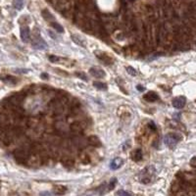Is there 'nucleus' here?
Masks as SVG:
<instances>
[{
	"label": "nucleus",
	"instance_id": "nucleus-1",
	"mask_svg": "<svg viewBox=\"0 0 196 196\" xmlns=\"http://www.w3.org/2000/svg\"><path fill=\"white\" fill-rule=\"evenodd\" d=\"M156 176V169L154 166H147L140 171L138 174L139 182L143 184H148L153 180Z\"/></svg>",
	"mask_w": 196,
	"mask_h": 196
},
{
	"label": "nucleus",
	"instance_id": "nucleus-5",
	"mask_svg": "<svg viewBox=\"0 0 196 196\" xmlns=\"http://www.w3.org/2000/svg\"><path fill=\"white\" fill-rule=\"evenodd\" d=\"M180 140H182V136L179 133H168L164 137V143L170 148L174 147Z\"/></svg>",
	"mask_w": 196,
	"mask_h": 196
},
{
	"label": "nucleus",
	"instance_id": "nucleus-11",
	"mask_svg": "<svg viewBox=\"0 0 196 196\" xmlns=\"http://www.w3.org/2000/svg\"><path fill=\"white\" fill-rule=\"evenodd\" d=\"M54 128H56V130L61 135H64V134H66L69 131V128H68V125L66 124L65 122L63 120L61 121H57L55 122L54 125Z\"/></svg>",
	"mask_w": 196,
	"mask_h": 196
},
{
	"label": "nucleus",
	"instance_id": "nucleus-34",
	"mask_svg": "<svg viewBox=\"0 0 196 196\" xmlns=\"http://www.w3.org/2000/svg\"><path fill=\"white\" fill-rule=\"evenodd\" d=\"M125 70H127V72H128V75H130V76H136L137 75V72H136V70L135 69H133V67H130V66H128V67H127L125 68Z\"/></svg>",
	"mask_w": 196,
	"mask_h": 196
},
{
	"label": "nucleus",
	"instance_id": "nucleus-6",
	"mask_svg": "<svg viewBox=\"0 0 196 196\" xmlns=\"http://www.w3.org/2000/svg\"><path fill=\"white\" fill-rule=\"evenodd\" d=\"M72 143L75 145L78 149L82 150L85 148L88 145L87 142V138L82 134H76V135H74L72 138Z\"/></svg>",
	"mask_w": 196,
	"mask_h": 196
},
{
	"label": "nucleus",
	"instance_id": "nucleus-16",
	"mask_svg": "<svg viewBox=\"0 0 196 196\" xmlns=\"http://www.w3.org/2000/svg\"><path fill=\"white\" fill-rule=\"evenodd\" d=\"M11 124L10 118L6 113H0V130L7 128Z\"/></svg>",
	"mask_w": 196,
	"mask_h": 196
},
{
	"label": "nucleus",
	"instance_id": "nucleus-36",
	"mask_svg": "<svg viewBox=\"0 0 196 196\" xmlns=\"http://www.w3.org/2000/svg\"><path fill=\"white\" fill-rule=\"evenodd\" d=\"M117 196H133V195L125 190H119L117 192Z\"/></svg>",
	"mask_w": 196,
	"mask_h": 196
},
{
	"label": "nucleus",
	"instance_id": "nucleus-17",
	"mask_svg": "<svg viewBox=\"0 0 196 196\" xmlns=\"http://www.w3.org/2000/svg\"><path fill=\"white\" fill-rule=\"evenodd\" d=\"M122 165H124V160H122L121 157H116L113 159L111 161V163H110V169L112 171L119 170Z\"/></svg>",
	"mask_w": 196,
	"mask_h": 196
},
{
	"label": "nucleus",
	"instance_id": "nucleus-28",
	"mask_svg": "<svg viewBox=\"0 0 196 196\" xmlns=\"http://www.w3.org/2000/svg\"><path fill=\"white\" fill-rule=\"evenodd\" d=\"M93 85L99 90H106L107 88H108V86H107V84H105V82H101V81H94Z\"/></svg>",
	"mask_w": 196,
	"mask_h": 196
},
{
	"label": "nucleus",
	"instance_id": "nucleus-23",
	"mask_svg": "<svg viewBox=\"0 0 196 196\" xmlns=\"http://www.w3.org/2000/svg\"><path fill=\"white\" fill-rule=\"evenodd\" d=\"M67 190H68V189L64 185H55L53 188L54 194H56V195H64L67 192Z\"/></svg>",
	"mask_w": 196,
	"mask_h": 196
},
{
	"label": "nucleus",
	"instance_id": "nucleus-2",
	"mask_svg": "<svg viewBox=\"0 0 196 196\" xmlns=\"http://www.w3.org/2000/svg\"><path fill=\"white\" fill-rule=\"evenodd\" d=\"M48 109L54 116H60L64 112V104L61 102L59 98H54L49 102Z\"/></svg>",
	"mask_w": 196,
	"mask_h": 196
},
{
	"label": "nucleus",
	"instance_id": "nucleus-12",
	"mask_svg": "<svg viewBox=\"0 0 196 196\" xmlns=\"http://www.w3.org/2000/svg\"><path fill=\"white\" fill-rule=\"evenodd\" d=\"M89 73H90V75L92 76H94L95 79H104L106 76L105 71H104L103 69L99 68V67H95V66L91 67V68L89 69Z\"/></svg>",
	"mask_w": 196,
	"mask_h": 196
},
{
	"label": "nucleus",
	"instance_id": "nucleus-41",
	"mask_svg": "<svg viewBox=\"0 0 196 196\" xmlns=\"http://www.w3.org/2000/svg\"><path fill=\"white\" fill-rule=\"evenodd\" d=\"M136 89L138 90V91H143V90H144V87H143L142 85L138 84V85H136Z\"/></svg>",
	"mask_w": 196,
	"mask_h": 196
},
{
	"label": "nucleus",
	"instance_id": "nucleus-32",
	"mask_svg": "<svg viewBox=\"0 0 196 196\" xmlns=\"http://www.w3.org/2000/svg\"><path fill=\"white\" fill-rule=\"evenodd\" d=\"M48 60L50 61L51 63H60L61 61H62V58L59 56H56V55H49Z\"/></svg>",
	"mask_w": 196,
	"mask_h": 196
},
{
	"label": "nucleus",
	"instance_id": "nucleus-24",
	"mask_svg": "<svg viewBox=\"0 0 196 196\" xmlns=\"http://www.w3.org/2000/svg\"><path fill=\"white\" fill-rule=\"evenodd\" d=\"M3 81H4L6 84L15 85L18 84V79L15 78V76H6L5 78L3 79Z\"/></svg>",
	"mask_w": 196,
	"mask_h": 196
},
{
	"label": "nucleus",
	"instance_id": "nucleus-9",
	"mask_svg": "<svg viewBox=\"0 0 196 196\" xmlns=\"http://www.w3.org/2000/svg\"><path fill=\"white\" fill-rule=\"evenodd\" d=\"M27 164L32 168H38L43 164V161H42L41 157L38 154L32 153V154H30V156H29Z\"/></svg>",
	"mask_w": 196,
	"mask_h": 196
},
{
	"label": "nucleus",
	"instance_id": "nucleus-20",
	"mask_svg": "<svg viewBox=\"0 0 196 196\" xmlns=\"http://www.w3.org/2000/svg\"><path fill=\"white\" fill-rule=\"evenodd\" d=\"M62 165L67 169H72V168L75 166V160L72 157H69V156H65V157L62 158Z\"/></svg>",
	"mask_w": 196,
	"mask_h": 196
},
{
	"label": "nucleus",
	"instance_id": "nucleus-19",
	"mask_svg": "<svg viewBox=\"0 0 196 196\" xmlns=\"http://www.w3.org/2000/svg\"><path fill=\"white\" fill-rule=\"evenodd\" d=\"M87 142H88V144L89 145H91V146H93V147H100L101 145V140H100V138L98 137L97 135H89L87 137Z\"/></svg>",
	"mask_w": 196,
	"mask_h": 196
},
{
	"label": "nucleus",
	"instance_id": "nucleus-30",
	"mask_svg": "<svg viewBox=\"0 0 196 196\" xmlns=\"http://www.w3.org/2000/svg\"><path fill=\"white\" fill-rule=\"evenodd\" d=\"M24 0H13V5L17 10H22L24 7Z\"/></svg>",
	"mask_w": 196,
	"mask_h": 196
},
{
	"label": "nucleus",
	"instance_id": "nucleus-35",
	"mask_svg": "<svg viewBox=\"0 0 196 196\" xmlns=\"http://www.w3.org/2000/svg\"><path fill=\"white\" fill-rule=\"evenodd\" d=\"M75 75L78 76V78H79V79H84V81H88V78H87V76L85 75L84 73H82V72H76Z\"/></svg>",
	"mask_w": 196,
	"mask_h": 196
},
{
	"label": "nucleus",
	"instance_id": "nucleus-13",
	"mask_svg": "<svg viewBox=\"0 0 196 196\" xmlns=\"http://www.w3.org/2000/svg\"><path fill=\"white\" fill-rule=\"evenodd\" d=\"M186 103V98L184 96H177L176 98H174L173 101H172V104L176 109H182L183 107L185 106Z\"/></svg>",
	"mask_w": 196,
	"mask_h": 196
},
{
	"label": "nucleus",
	"instance_id": "nucleus-29",
	"mask_svg": "<svg viewBox=\"0 0 196 196\" xmlns=\"http://www.w3.org/2000/svg\"><path fill=\"white\" fill-rule=\"evenodd\" d=\"M177 196H196V191L193 190H182L179 192Z\"/></svg>",
	"mask_w": 196,
	"mask_h": 196
},
{
	"label": "nucleus",
	"instance_id": "nucleus-7",
	"mask_svg": "<svg viewBox=\"0 0 196 196\" xmlns=\"http://www.w3.org/2000/svg\"><path fill=\"white\" fill-rule=\"evenodd\" d=\"M32 47L35 49H38V50H44V49L48 48V44L45 42L42 37L40 36V35L37 33H35L33 35V39H32Z\"/></svg>",
	"mask_w": 196,
	"mask_h": 196
},
{
	"label": "nucleus",
	"instance_id": "nucleus-4",
	"mask_svg": "<svg viewBox=\"0 0 196 196\" xmlns=\"http://www.w3.org/2000/svg\"><path fill=\"white\" fill-rule=\"evenodd\" d=\"M14 159L19 164H26L29 159V152L24 148H18L13 152Z\"/></svg>",
	"mask_w": 196,
	"mask_h": 196
},
{
	"label": "nucleus",
	"instance_id": "nucleus-40",
	"mask_svg": "<svg viewBox=\"0 0 196 196\" xmlns=\"http://www.w3.org/2000/svg\"><path fill=\"white\" fill-rule=\"evenodd\" d=\"M128 147H130V141H125V144H124V146H122V149L124 150H127Z\"/></svg>",
	"mask_w": 196,
	"mask_h": 196
},
{
	"label": "nucleus",
	"instance_id": "nucleus-22",
	"mask_svg": "<svg viewBox=\"0 0 196 196\" xmlns=\"http://www.w3.org/2000/svg\"><path fill=\"white\" fill-rule=\"evenodd\" d=\"M72 39H73V41L75 42L76 44H78V45H79V46H81V47H86V42H85V39L84 38H82L81 36H79V35H72Z\"/></svg>",
	"mask_w": 196,
	"mask_h": 196
},
{
	"label": "nucleus",
	"instance_id": "nucleus-38",
	"mask_svg": "<svg viewBox=\"0 0 196 196\" xmlns=\"http://www.w3.org/2000/svg\"><path fill=\"white\" fill-rule=\"evenodd\" d=\"M190 166L196 169V156H194V157L190 160Z\"/></svg>",
	"mask_w": 196,
	"mask_h": 196
},
{
	"label": "nucleus",
	"instance_id": "nucleus-31",
	"mask_svg": "<svg viewBox=\"0 0 196 196\" xmlns=\"http://www.w3.org/2000/svg\"><path fill=\"white\" fill-rule=\"evenodd\" d=\"M51 27H53L54 30H56V32H61V33L64 32V27L61 26L60 24H58L56 22H52L51 23Z\"/></svg>",
	"mask_w": 196,
	"mask_h": 196
},
{
	"label": "nucleus",
	"instance_id": "nucleus-18",
	"mask_svg": "<svg viewBox=\"0 0 196 196\" xmlns=\"http://www.w3.org/2000/svg\"><path fill=\"white\" fill-rule=\"evenodd\" d=\"M130 158L133 162H139L142 160L143 153L141 149H134L130 152Z\"/></svg>",
	"mask_w": 196,
	"mask_h": 196
},
{
	"label": "nucleus",
	"instance_id": "nucleus-3",
	"mask_svg": "<svg viewBox=\"0 0 196 196\" xmlns=\"http://www.w3.org/2000/svg\"><path fill=\"white\" fill-rule=\"evenodd\" d=\"M15 134L13 130H10L8 128H2L0 130V140L4 145L8 146L12 144V142L14 141Z\"/></svg>",
	"mask_w": 196,
	"mask_h": 196
},
{
	"label": "nucleus",
	"instance_id": "nucleus-26",
	"mask_svg": "<svg viewBox=\"0 0 196 196\" xmlns=\"http://www.w3.org/2000/svg\"><path fill=\"white\" fill-rule=\"evenodd\" d=\"M79 159H81V163H84V164H88V163H90V161H91L89 156H88L86 153L84 152V151L79 154Z\"/></svg>",
	"mask_w": 196,
	"mask_h": 196
},
{
	"label": "nucleus",
	"instance_id": "nucleus-14",
	"mask_svg": "<svg viewBox=\"0 0 196 196\" xmlns=\"http://www.w3.org/2000/svg\"><path fill=\"white\" fill-rule=\"evenodd\" d=\"M20 35H21V39H22V40L24 42V43L29 42L30 37V27H27V26L21 27Z\"/></svg>",
	"mask_w": 196,
	"mask_h": 196
},
{
	"label": "nucleus",
	"instance_id": "nucleus-27",
	"mask_svg": "<svg viewBox=\"0 0 196 196\" xmlns=\"http://www.w3.org/2000/svg\"><path fill=\"white\" fill-rule=\"evenodd\" d=\"M162 55H163L162 52H155V53L148 55V56L146 57V61H148V62H151V61H153V60L158 59V58L160 57V56H162Z\"/></svg>",
	"mask_w": 196,
	"mask_h": 196
},
{
	"label": "nucleus",
	"instance_id": "nucleus-39",
	"mask_svg": "<svg viewBox=\"0 0 196 196\" xmlns=\"http://www.w3.org/2000/svg\"><path fill=\"white\" fill-rule=\"evenodd\" d=\"M40 78L42 79H48V78H49V76L47 75L46 73H42L41 75H40Z\"/></svg>",
	"mask_w": 196,
	"mask_h": 196
},
{
	"label": "nucleus",
	"instance_id": "nucleus-33",
	"mask_svg": "<svg viewBox=\"0 0 196 196\" xmlns=\"http://www.w3.org/2000/svg\"><path fill=\"white\" fill-rule=\"evenodd\" d=\"M116 184H117V179L116 177H113V179L109 182L108 184V190H113L115 188Z\"/></svg>",
	"mask_w": 196,
	"mask_h": 196
},
{
	"label": "nucleus",
	"instance_id": "nucleus-15",
	"mask_svg": "<svg viewBox=\"0 0 196 196\" xmlns=\"http://www.w3.org/2000/svg\"><path fill=\"white\" fill-rule=\"evenodd\" d=\"M84 130V125L79 122H73V124L70 125V130H71L73 133H75V135H76V134H82Z\"/></svg>",
	"mask_w": 196,
	"mask_h": 196
},
{
	"label": "nucleus",
	"instance_id": "nucleus-42",
	"mask_svg": "<svg viewBox=\"0 0 196 196\" xmlns=\"http://www.w3.org/2000/svg\"><path fill=\"white\" fill-rule=\"evenodd\" d=\"M8 196H20L19 194L17 193V192H10V193H9V195Z\"/></svg>",
	"mask_w": 196,
	"mask_h": 196
},
{
	"label": "nucleus",
	"instance_id": "nucleus-10",
	"mask_svg": "<svg viewBox=\"0 0 196 196\" xmlns=\"http://www.w3.org/2000/svg\"><path fill=\"white\" fill-rule=\"evenodd\" d=\"M94 54L96 55L98 60H100L101 62H102L103 64H105V65H112V64L114 63V59H113V57L111 56V55H109L108 53H106V52L97 50V51L94 52Z\"/></svg>",
	"mask_w": 196,
	"mask_h": 196
},
{
	"label": "nucleus",
	"instance_id": "nucleus-37",
	"mask_svg": "<svg viewBox=\"0 0 196 196\" xmlns=\"http://www.w3.org/2000/svg\"><path fill=\"white\" fill-rule=\"evenodd\" d=\"M148 128L152 130H156V125L154 124V122H148Z\"/></svg>",
	"mask_w": 196,
	"mask_h": 196
},
{
	"label": "nucleus",
	"instance_id": "nucleus-21",
	"mask_svg": "<svg viewBox=\"0 0 196 196\" xmlns=\"http://www.w3.org/2000/svg\"><path fill=\"white\" fill-rule=\"evenodd\" d=\"M144 100L148 101V102H155V101H157L159 99V95L154 91H148L146 94H144Z\"/></svg>",
	"mask_w": 196,
	"mask_h": 196
},
{
	"label": "nucleus",
	"instance_id": "nucleus-8",
	"mask_svg": "<svg viewBox=\"0 0 196 196\" xmlns=\"http://www.w3.org/2000/svg\"><path fill=\"white\" fill-rule=\"evenodd\" d=\"M24 96L23 94L21 93H15L13 94L12 96H10L8 98V101L9 103L11 104V106L13 107V110L17 109V108H21V106H22V103L24 101Z\"/></svg>",
	"mask_w": 196,
	"mask_h": 196
},
{
	"label": "nucleus",
	"instance_id": "nucleus-25",
	"mask_svg": "<svg viewBox=\"0 0 196 196\" xmlns=\"http://www.w3.org/2000/svg\"><path fill=\"white\" fill-rule=\"evenodd\" d=\"M41 14H42V17H43V19L46 20L47 22H51V23L54 22V16L47 10V9H45V10L42 11Z\"/></svg>",
	"mask_w": 196,
	"mask_h": 196
}]
</instances>
